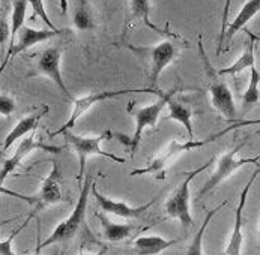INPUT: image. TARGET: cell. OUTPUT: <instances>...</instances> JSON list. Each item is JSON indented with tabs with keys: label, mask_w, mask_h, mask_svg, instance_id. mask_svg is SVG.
Here are the masks:
<instances>
[{
	"label": "cell",
	"mask_w": 260,
	"mask_h": 255,
	"mask_svg": "<svg viewBox=\"0 0 260 255\" xmlns=\"http://www.w3.org/2000/svg\"><path fill=\"white\" fill-rule=\"evenodd\" d=\"M92 185H93V177L86 176L84 183L80 186V195H78V200L75 203V207L71 212V215L67 219H63L60 224H57L53 233L44 242H39L37 248L44 249L51 245L65 243L74 239L83 228H86V210H87V201H89V195L92 191Z\"/></svg>",
	"instance_id": "1"
},
{
	"label": "cell",
	"mask_w": 260,
	"mask_h": 255,
	"mask_svg": "<svg viewBox=\"0 0 260 255\" xmlns=\"http://www.w3.org/2000/svg\"><path fill=\"white\" fill-rule=\"evenodd\" d=\"M197 45H199V53H200V59L203 63V69H205V77L208 80V90L211 95V104L225 120L235 122L238 119V116H236V105H235L232 90L224 83V80L218 74V71L212 66V63H211V60H209L205 48H203V42H202L200 35L197 39Z\"/></svg>",
	"instance_id": "2"
},
{
	"label": "cell",
	"mask_w": 260,
	"mask_h": 255,
	"mask_svg": "<svg viewBox=\"0 0 260 255\" xmlns=\"http://www.w3.org/2000/svg\"><path fill=\"white\" fill-rule=\"evenodd\" d=\"M126 48L133 51L146 66L152 89L158 86L159 75L178 57V51H179L178 44L173 42L172 39H166L156 45H145V47L126 44Z\"/></svg>",
	"instance_id": "3"
},
{
	"label": "cell",
	"mask_w": 260,
	"mask_h": 255,
	"mask_svg": "<svg viewBox=\"0 0 260 255\" xmlns=\"http://www.w3.org/2000/svg\"><path fill=\"white\" fill-rule=\"evenodd\" d=\"M224 135L223 132L211 137V138H206V140H188V141H178V140H172L166 149L158 155L155 156L150 162H149L146 167L143 168H136L131 171V176H155L158 180H164L166 179V171L167 168L172 165V162L184 155L186 152H191V150H196V149H200V147L206 146L208 143H212L215 138Z\"/></svg>",
	"instance_id": "4"
},
{
	"label": "cell",
	"mask_w": 260,
	"mask_h": 255,
	"mask_svg": "<svg viewBox=\"0 0 260 255\" xmlns=\"http://www.w3.org/2000/svg\"><path fill=\"white\" fill-rule=\"evenodd\" d=\"M62 135L65 137L67 143L74 150L77 158H78V183H80V186H81V182L84 180V167H86V161H87L89 156L98 155V156L109 158V159H112L114 162H119V164L125 162L123 158L116 156V155H113L110 152H104L101 149V143L104 140H110L113 137L110 129L103 131L96 137H81V135H77V134L71 132V131H67Z\"/></svg>",
	"instance_id": "5"
},
{
	"label": "cell",
	"mask_w": 260,
	"mask_h": 255,
	"mask_svg": "<svg viewBox=\"0 0 260 255\" xmlns=\"http://www.w3.org/2000/svg\"><path fill=\"white\" fill-rule=\"evenodd\" d=\"M214 162H215V158H211L209 161H206L200 167L194 168L192 171H188L185 174V179L179 183V186L175 189V192L172 194V197L166 203V207H164L166 215L169 218L178 219L185 230L194 224V218H192L191 210H189V197H191L189 195V185L194 180L196 176L206 171Z\"/></svg>",
	"instance_id": "6"
},
{
	"label": "cell",
	"mask_w": 260,
	"mask_h": 255,
	"mask_svg": "<svg viewBox=\"0 0 260 255\" xmlns=\"http://www.w3.org/2000/svg\"><path fill=\"white\" fill-rule=\"evenodd\" d=\"M128 93H153V95H161L162 92L161 90H156V89H152V87H143V89H120V90H101V92H92L86 96H81V98H74L73 99V104H74V108L73 113L70 116V119L63 123L62 128H59L57 131H54L51 135H60L67 131H71L75 126V123L78 122V119L87 113L89 110L92 108L95 104L98 102H103L106 99H112V98H117V96H123V95H128Z\"/></svg>",
	"instance_id": "7"
},
{
	"label": "cell",
	"mask_w": 260,
	"mask_h": 255,
	"mask_svg": "<svg viewBox=\"0 0 260 255\" xmlns=\"http://www.w3.org/2000/svg\"><path fill=\"white\" fill-rule=\"evenodd\" d=\"M172 95L173 93H161L158 101H155L149 105H145V107H140V108L129 110L136 119V131H134L133 137L128 140H123V143L128 147L131 156L136 155V150H137V147L142 141V137L145 134V129L146 128H156L158 119H159L164 107L167 105V101Z\"/></svg>",
	"instance_id": "8"
},
{
	"label": "cell",
	"mask_w": 260,
	"mask_h": 255,
	"mask_svg": "<svg viewBox=\"0 0 260 255\" xmlns=\"http://www.w3.org/2000/svg\"><path fill=\"white\" fill-rule=\"evenodd\" d=\"M242 146H244V143L238 144L235 149L225 152V153H223V155L218 158V161H217V164H215L214 173L209 176L208 182L205 183L203 188L200 189L199 197H203V195H206L208 192L214 191L217 186H220L225 179H229V177H230L235 171H238L241 167H244V165H247V164H256V162H259L260 155L254 156V158H238L236 155H238V152L242 149Z\"/></svg>",
	"instance_id": "9"
},
{
	"label": "cell",
	"mask_w": 260,
	"mask_h": 255,
	"mask_svg": "<svg viewBox=\"0 0 260 255\" xmlns=\"http://www.w3.org/2000/svg\"><path fill=\"white\" fill-rule=\"evenodd\" d=\"M70 30L68 29H59V30H51V29H34V27H29V26H24L21 27V30L18 32L17 38L14 39V42L9 44V48L6 51V56L0 65V75L5 71V68L8 66V63L17 57L18 54L27 51L29 48H32L34 45L41 44V42H45L48 39L54 37H59V35H63V33H68Z\"/></svg>",
	"instance_id": "10"
},
{
	"label": "cell",
	"mask_w": 260,
	"mask_h": 255,
	"mask_svg": "<svg viewBox=\"0 0 260 255\" xmlns=\"http://www.w3.org/2000/svg\"><path fill=\"white\" fill-rule=\"evenodd\" d=\"M257 176H260V165L253 171L250 180L244 186L241 197H239V204L235 210V221H233V230L229 236V240L224 246V251L221 255H242V245H244V233H242V225H244V209L247 204V198L250 194L251 186L254 185Z\"/></svg>",
	"instance_id": "11"
},
{
	"label": "cell",
	"mask_w": 260,
	"mask_h": 255,
	"mask_svg": "<svg viewBox=\"0 0 260 255\" xmlns=\"http://www.w3.org/2000/svg\"><path fill=\"white\" fill-rule=\"evenodd\" d=\"M38 149H39V150L50 152V153H60V152H62V147L48 146V144H44V143L38 141L35 132L29 134L27 137L21 138V141H20L18 147L15 149L14 155L3 161V164H2V167H0V185L5 183V180L8 179V176H11V174L17 170V167L24 161V158H26L30 152L38 150Z\"/></svg>",
	"instance_id": "12"
},
{
	"label": "cell",
	"mask_w": 260,
	"mask_h": 255,
	"mask_svg": "<svg viewBox=\"0 0 260 255\" xmlns=\"http://www.w3.org/2000/svg\"><path fill=\"white\" fill-rule=\"evenodd\" d=\"M60 60H62V50L59 47H50L47 50H44L37 59L35 68L39 75L47 77L48 80H51L59 89L60 92L68 98V99H74L73 95L70 93L63 77H62V69H60Z\"/></svg>",
	"instance_id": "13"
},
{
	"label": "cell",
	"mask_w": 260,
	"mask_h": 255,
	"mask_svg": "<svg viewBox=\"0 0 260 255\" xmlns=\"http://www.w3.org/2000/svg\"><path fill=\"white\" fill-rule=\"evenodd\" d=\"M90 194L95 197L96 203H98V207L103 210V213L106 215H113V216H117V218H123V219H136L140 218L143 213L148 212V209L155 203L156 198H152L149 203L143 204V206H129L123 201H117V200H113V198H109L106 197L104 194H101L98 189H96V185L93 182L92 185V191Z\"/></svg>",
	"instance_id": "14"
},
{
	"label": "cell",
	"mask_w": 260,
	"mask_h": 255,
	"mask_svg": "<svg viewBox=\"0 0 260 255\" xmlns=\"http://www.w3.org/2000/svg\"><path fill=\"white\" fill-rule=\"evenodd\" d=\"M63 179H62V171L60 167L56 161L51 162V170L47 174V177L44 179L41 191L37 195L38 207H44V206H51V204H57L63 201Z\"/></svg>",
	"instance_id": "15"
},
{
	"label": "cell",
	"mask_w": 260,
	"mask_h": 255,
	"mask_svg": "<svg viewBox=\"0 0 260 255\" xmlns=\"http://www.w3.org/2000/svg\"><path fill=\"white\" fill-rule=\"evenodd\" d=\"M48 110H50L48 107H42V108L39 110V111H37V113H34V114H30V116L21 119V120L11 129V132L5 137V141H3V152H8V149L12 146L17 140H21V138L27 137L29 134L35 132L38 125H39V122H41V119L48 113Z\"/></svg>",
	"instance_id": "16"
},
{
	"label": "cell",
	"mask_w": 260,
	"mask_h": 255,
	"mask_svg": "<svg viewBox=\"0 0 260 255\" xmlns=\"http://www.w3.org/2000/svg\"><path fill=\"white\" fill-rule=\"evenodd\" d=\"M179 239H166L162 236H140L134 240V251L137 255H159L173 245H176Z\"/></svg>",
	"instance_id": "17"
},
{
	"label": "cell",
	"mask_w": 260,
	"mask_h": 255,
	"mask_svg": "<svg viewBox=\"0 0 260 255\" xmlns=\"http://www.w3.org/2000/svg\"><path fill=\"white\" fill-rule=\"evenodd\" d=\"M260 12V0H248L244 3V6L241 8V11L238 12V15L235 17V20L227 26L225 30V37H224V44H230V41L233 37L241 32L257 14Z\"/></svg>",
	"instance_id": "18"
},
{
	"label": "cell",
	"mask_w": 260,
	"mask_h": 255,
	"mask_svg": "<svg viewBox=\"0 0 260 255\" xmlns=\"http://www.w3.org/2000/svg\"><path fill=\"white\" fill-rule=\"evenodd\" d=\"M247 33H248V37H250V41L247 42V47L244 48L241 57H239L233 65L220 69V71H218L220 75H238V74H241L242 71H245V69H250V68L256 66V59H254V42L257 41V38L254 37L251 32H248V30H247Z\"/></svg>",
	"instance_id": "19"
},
{
	"label": "cell",
	"mask_w": 260,
	"mask_h": 255,
	"mask_svg": "<svg viewBox=\"0 0 260 255\" xmlns=\"http://www.w3.org/2000/svg\"><path fill=\"white\" fill-rule=\"evenodd\" d=\"M73 21L77 30L86 32L92 30L96 26L95 11L89 0H74V15Z\"/></svg>",
	"instance_id": "20"
},
{
	"label": "cell",
	"mask_w": 260,
	"mask_h": 255,
	"mask_svg": "<svg viewBox=\"0 0 260 255\" xmlns=\"http://www.w3.org/2000/svg\"><path fill=\"white\" fill-rule=\"evenodd\" d=\"M100 222H101V227H103V234H104V239L112 242V243H117V242H122V240H126L131 237V234L134 233V225L133 224H117V222H113L110 219H107L103 213L98 215Z\"/></svg>",
	"instance_id": "21"
},
{
	"label": "cell",
	"mask_w": 260,
	"mask_h": 255,
	"mask_svg": "<svg viewBox=\"0 0 260 255\" xmlns=\"http://www.w3.org/2000/svg\"><path fill=\"white\" fill-rule=\"evenodd\" d=\"M129 14H131V20L133 21H143V24L149 27L150 30L153 32H158V33H162V35H167V37L176 38L178 35L175 33H170L167 30H162L159 29L152 20H150V0H129Z\"/></svg>",
	"instance_id": "22"
},
{
	"label": "cell",
	"mask_w": 260,
	"mask_h": 255,
	"mask_svg": "<svg viewBox=\"0 0 260 255\" xmlns=\"http://www.w3.org/2000/svg\"><path fill=\"white\" fill-rule=\"evenodd\" d=\"M167 107H169V119L170 120H175L178 123H181L185 131L188 132V137L189 140H194V129H192V110L189 108L188 105L179 102V101H175L173 99V95L169 98L167 101Z\"/></svg>",
	"instance_id": "23"
},
{
	"label": "cell",
	"mask_w": 260,
	"mask_h": 255,
	"mask_svg": "<svg viewBox=\"0 0 260 255\" xmlns=\"http://www.w3.org/2000/svg\"><path fill=\"white\" fill-rule=\"evenodd\" d=\"M227 204H229V200H224L220 206H217L215 209H212V210H209V212L206 213L203 224L200 225L199 231L194 234V237H192L189 246L186 248L185 255H203V237H205V233H206V230H208V225L211 224L212 218H214L223 207H225Z\"/></svg>",
	"instance_id": "24"
},
{
	"label": "cell",
	"mask_w": 260,
	"mask_h": 255,
	"mask_svg": "<svg viewBox=\"0 0 260 255\" xmlns=\"http://www.w3.org/2000/svg\"><path fill=\"white\" fill-rule=\"evenodd\" d=\"M260 72L257 71L256 66L250 68V81L247 86V90L242 95V108L244 111H248L250 108H253L260 99Z\"/></svg>",
	"instance_id": "25"
},
{
	"label": "cell",
	"mask_w": 260,
	"mask_h": 255,
	"mask_svg": "<svg viewBox=\"0 0 260 255\" xmlns=\"http://www.w3.org/2000/svg\"><path fill=\"white\" fill-rule=\"evenodd\" d=\"M29 8V0H14L12 5V17H11V38L9 44L14 42L21 27H24L26 21V12Z\"/></svg>",
	"instance_id": "26"
},
{
	"label": "cell",
	"mask_w": 260,
	"mask_h": 255,
	"mask_svg": "<svg viewBox=\"0 0 260 255\" xmlns=\"http://www.w3.org/2000/svg\"><path fill=\"white\" fill-rule=\"evenodd\" d=\"M34 215H35V213H30V215L27 216V219L21 224V227H18L15 231H12V233L9 234L8 239H5V240L0 242V255H15V252H14V240H15V237L27 227V224L30 222V219L34 218Z\"/></svg>",
	"instance_id": "27"
},
{
	"label": "cell",
	"mask_w": 260,
	"mask_h": 255,
	"mask_svg": "<svg viewBox=\"0 0 260 255\" xmlns=\"http://www.w3.org/2000/svg\"><path fill=\"white\" fill-rule=\"evenodd\" d=\"M29 6L34 9V15H32V20L38 17V18H41L42 21H44V24L48 27V29H51V30H59L54 24H53V21L50 20V17H48V14H47V9H45V5H44V0H29Z\"/></svg>",
	"instance_id": "28"
},
{
	"label": "cell",
	"mask_w": 260,
	"mask_h": 255,
	"mask_svg": "<svg viewBox=\"0 0 260 255\" xmlns=\"http://www.w3.org/2000/svg\"><path fill=\"white\" fill-rule=\"evenodd\" d=\"M233 0H225L223 8V15H221V29H220V37H218V47H217V54H221L224 45V37H225V30L229 26V12H230V6H232Z\"/></svg>",
	"instance_id": "29"
},
{
	"label": "cell",
	"mask_w": 260,
	"mask_h": 255,
	"mask_svg": "<svg viewBox=\"0 0 260 255\" xmlns=\"http://www.w3.org/2000/svg\"><path fill=\"white\" fill-rule=\"evenodd\" d=\"M0 194L2 195H8V197H12V198H17V200H21L24 203H27L29 206H35L38 203L37 197H32V195H26V194H21V192H15L9 188H5L3 185H0Z\"/></svg>",
	"instance_id": "30"
},
{
	"label": "cell",
	"mask_w": 260,
	"mask_h": 255,
	"mask_svg": "<svg viewBox=\"0 0 260 255\" xmlns=\"http://www.w3.org/2000/svg\"><path fill=\"white\" fill-rule=\"evenodd\" d=\"M17 108L15 99L9 95H0V116L9 117Z\"/></svg>",
	"instance_id": "31"
},
{
	"label": "cell",
	"mask_w": 260,
	"mask_h": 255,
	"mask_svg": "<svg viewBox=\"0 0 260 255\" xmlns=\"http://www.w3.org/2000/svg\"><path fill=\"white\" fill-rule=\"evenodd\" d=\"M106 246L98 245L95 242H83L81 248L78 251V255H104L106 254Z\"/></svg>",
	"instance_id": "32"
},
{
	"label": "cell",
	"mask_w": 260,
	"mask_h": 255,
	"mask_svg": "<svg viewBox=\"0 0 260 255\" xmlns=\"http://www.w3.org/2000/svg\"><path fill=\"white\" fill-rule=\"evenodd\" d=\"M9 38H11V27H9V23L0 15V45L5 44Z\"/></svg>",
	"instance_id": "33"
},
{
	"label": "cell",
	"mask_w": 260,
	"mask_h": 255,
	"mask_svg": "<svg viewBox=\"0 0 260 255\" xmlns=\"http://www.w3.org/2000/svg\"><path fill=\"white\" fill-rule=\"evenodd\" d=\"M259 123H260V119H257V120H248V122H238V123L232 125L230 128L224 129V132L227 134L229 131H232V129H236V128H239V126H245V125H259Z\"/></svg>",
	"instance_id": "34"
},
{
	"label": "cell",
	"mask_w": 260,
	"mask_h": 255,
	"mask_svg": "<svg viewBox=\"0 0 260 255\" xmlns=\"http://www.w3.org/2000/svg\"><path fill=\"white\" fill-rule=\"evenodd\" d=\"M59 5H60V11L62 14L65 15L68 12V0H59Z\"/></svg>",
	"instance_id": "35"
},
{
	"label": "cell",
	"mask_w": 260,
	"mask_h": 255,
	"mask_svg": "<svg viewBox=\"0 0 260 255\" xmlns=\"http://www.w3.org/2000/svg\"><path fill=\"white\" fill-rule=\"evenodd\" d=\"M18 216H15V218H11V219H5V221H0V228L5 225V224H9V222H14V221H17Z\"/></svg>",
	"instance_id": "36"
},
{
	"label": "cell",
	"mask_w": 260,
	"mask_h": 255,
	"mask_svg": "<svg viewBox=\"0 0 260 255\" xmlns=\"http://www.w3.org/2000/svg\"><path fill=\"white\" fill-rule=\"evenodd\" d=\"M32 255H41V249H39V248H37V249H35V252H34Z\"/></svg>",
	"instance_id": "37"
},
{
	"label": "cell",
	"mask_w": 260,
	"mask_h": 255,
	"mask_svg": "<svg viewBox=\"0 0 260 255\" xmlns=\"http://www.w3.org/2000/svg\"><path fill=\"white\" fill-rule=\"evenodd\" d=\"M257 240H259V248H260V225H259V230H257Z\"/></svg>",
	"instance_id": "38"
},
{
	"label": "cell",
	"mask_w": 260,
	"mask_h": 255,
	"mask_svg": "<svg viewBox=\"0 0 260 255\" xmlns=\"http://www.w3.org/2000/svg\"><path fill=\"white\" fill-rule=\"evenodd\" d=\"M53 255H60V251H59V249H56V251L53 252Z\"/></svg>",
	"instance_id": "39"
}]
</instances>
